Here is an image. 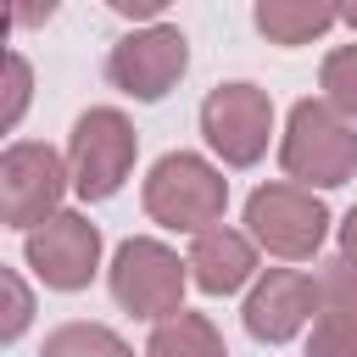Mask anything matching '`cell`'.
Instances as JSON below:
<instances>
[{
  "label": "cell",
  "instance_id": "6da1fadb",
  "mask_svg": "<svg viewBox=\"0 0 357 357\" xmlns=\"http://www.w3.org/2000/svg\"><path fill=\"white\" fill-rule=\"evenodd\" d=\"M229 206V184L212 162L190 156V151H167L151 178H145V212L162 223V229H184V234H206L218 229Z\"/></svg>",
  "mask_w": 357,
  "mask_h": 357
},
{
  "label": "cell",
  "instance_id": "7a4b0ae2",
  "mask_svg": "<svg viewBox=\"0 0 357 357\" xmlns=\"http://www.w3.org/2000/svg\"><path fill=\"white\" fill-rule=\"evenodd\" d=\"M279 162H284L290 178H301V190H312V184L335 190V184H346L357 173V134L329 100H301L290 112Z\"/></svg>",
  "mask_w": 357,
  "mask_h": 357
},
{
  "label": "cell",
  "instance_id": "3957f363",
  "mask_svg": "<svg viewBox=\"0 0 357 357\" xmlns=\"http://www.w3.org/2000/svg\"><path fill=\"white\" fill-rule=\"evenodd\" d=\"M134 151H139V134L123 112L112 106H95L73 123V139H67V173H73V190L84 201H106L123 190L128 167H134Z\"/></svg>",
  "mask_w": 357,
  "mask_h": 357
},
{
  "label": "cell",
  "instance_id": "277c9868",
  "mask_svg": "<svg viewBox=\"0 0 357 357\" xmlns=\"http://www.w3.org/2000/svg\"><path fill=\"white\" fill-rule=\"evenodd\" d=\"M184 268L190 262H178L162 240H123L117 257H112V296L134 318L167 324V318L184 312L178 307L184 301Z\"/></svg>",
  "mask_w": 357,
  "mask_h": 357
},
{
  "label": "cell",
  "instance_id": "5b68a950",
  "mask_svg": "<svg viewBox=\"0 0 357 357\" xmlns=\"http://www.w3.org/2000/svg\"><path fill=\"white\" fill-rule=\"evenodd\" d=\"M324 223H329L324 201L301 184H262L245 201V229L273 257H312L324 245Z\"/></svg>",
  "mask_w": 357,
  "mask_h": 357
},
{
  "label": "cell",
  "instance_id": "8992f818",
  "mask_svg": "<svg viewBox=\"0 0 357 357\" xmlns=\"http://www.w3.org/2000/svg\"><path fill=\"white\" fill-rule=\"evenodd\" d=\"M67 167L50 145H33V139H17L6 156H0V218L11 229H28L33 223H50L56 218V201L67 190Z\"/></svg>",
  "mask_w": 357,
  "mask_h": 357
},
{
  "label": "cell",
  "instance_id": "52a82bcc",
  "mask_svg": "<svg viewBox=\"0 0 357 357\" xmlns=\"http://www.w3.org/2000/svg\"><path fill=\"white\" fill-rule=\"evenodd\" d=\"M201 134L229 167H251L268 151L273 134V106L257 84H218L201 100Z\"/></svg>",
  "mask_w": 357,
  "mask_h": 357
},
{
  "label": "cell",
  "instance_id": "ba28073f",
  "mask_svg": "<svg viewBox=\"0 0 357 357\" xmlns=\"http://www.w3.org/2000/svg\"><path fill=\"white\" fill-rule=\"evenodd\" d=\"M184 67H190V45H184V33L167 28V22L117 39L112 56H106V78H112L123 95H134V100H162V95L184 78Z\"/></svg>",
  "mask_w": 357,
  "mask_h": 357
},
{
  "label": "cell",
  "instance_id": "9c48e42d",
  "mask_svg": "<svg viewBox=\"0 0 357 357\" xmlns=\"http://www.w3.org/2000/svg\"><path fill=\"white\" fill-rule=\"evenodd\" d=\"M95 262H100V229L78 212H56L28 234V268L50 290H84Z\"/></svg>",
  "mask_w": 357,
  "mask_h": 357
},
{
  "label": "cell",
  "instance_id": "30bf717a",
  "mask_svg": "<svg viewBox=\"0 0 357 357\" xmlns=\"http://www.w3.org/2000/svg\"><path fill=\"white\" fill-rule=\"evenodd\" d=\"M312 312H318V279H307L296 268H268V279L245 301V329H251V340L279 346V340L301 335V324Z\"/></svg>",
  "mask_w": 357,
  "mask_h": 357
},
{
  "label": "cell",
  "instance_id": "8fae6325",
  "mask_svg": "<svg viewBox=\"0 0 357 357\" xmlns=\"http://www.w3.org/2000/svg\"><path fill=\"white\" fill-rule=\"evenodd\" d=\"M251 268H257V251H251V240L240 234V229H206V234H195V245H190V279L206 290V296H229V290H240L245 279H251Z\"/></svg>",
  "mask_w": 357,
  "mask_h": 357
},
{
  "label": "cell",
  "instance_id": "7c38bea8",
  "mask_svg": "<svg viewBox=\"0 0 357 357\" xmlns=\"http://www.w3.org/2000/svg\"><path fill=\"white\" fill-rule=\"evenodd\" d=\"M329 22H340V11H329V6H290V0H262L257 6V28L273 45H307Z\"/></svg>",
  "mask_w": 357,
  "mask_h": 357
},
{
  "label": "cell",
  "instance_id": "4fadbf2b",
  "mask_svg": "<svg viewBox=\"0 0 357 357\" xmlns=\"http://www.w3.org/2000/svg\"><path fill=\"white\" fill-rule=\"evenodd\" d=\"M145 357H229V351H223L218 329H212L201 312H178V318L156 324V335H151Z\"/></svg>",
  "mask_w": 357,
  "mask_h": 357
},
{
  "label": "cell",
  "instance_id": "5bb4252c",
  "mask_svg": "<svg viewBox=\"0 0 357 357\" xmlns=\"http://www.w3.org/2000/svg\"><path fill=\"white\" fill-rule=\"evenodd\" d=\"M318 318H335V324L357 329V262L351 257L324 262V273H318Z\"/></svg>",
  "mask_w": 357,
  "mask_h": 357
},
{
  "label": "cell",
  "instance_id": "9a60e30c",
  "mask_svg": "<svg viewBox=\"0 0 357 357\" xmlns=\"http://www.w3.org/2000/svg\"><path fill=\"white\" fill-rule=\"evenodd\" d=\"M39 357H134L112 329H100V324H61L50 340H45V351Z\"/></svg>",
  "mask_w": 357,
  "mask_h": 357
},
{
  "label": "cell",
  "instance_id": "2e32d148",
  "mask_svg": "<svg viewBox=\"0 0 357 357\" xmlns=\"http://www.w3.org/2000/svg\"><path fill=\"white\" fill-rule=\"evenodd\" d=\"M324 100L346 123H357V45H340L324 56Z\"/></svg>",
  "mask_w": 357,
  "mask_h": 357
},
{
  "label": "cell",
  "instance_id": "e0dca14e",
  "mask_svg": "<svg viewBox=\"0 0 357 357\" xmlns=\"http://www.w3.org/2000/svg\"><path fill=\"white\" fill-rule=\"evenodd\" d=\"M307 357H357V329L335 324V318H318L312 340H307Z\"/></svg>",
  "mask_w": 357,
  "mask_h": 357
},
{
  "label": "cell",
  "instance_id": "ac0fdd59",
  "mask_svg": "<svg viewBox=\"0 0 357 357\" xmlns=\"http://www.w3.org/2000/svg\"><path fill=\"white\" fill-rule=\"evenodd\" d=\"M6 78H11V89H6V128L22 117V106H28V61L22 56H11L6 61Z\"/></svg>",
  "mask_w": 357,
  "mask_h": 357
},
{
  "label": "cell",
  "instance_id": "d6986e66",
  "mask_svg": "<svg viewBox=\"0 0 357 357\" xmlns=\"http://www.w3.org/2000/svg\"><path fill=\"white\" fill-rule=\"evenodd\" d=\"M6 296H11V312H6V340H17L22 335V324H28V290H22V279L17 273H6Z\"/></svg>",
  "mask_w": 357,
  "mask_h": 357
},
{
  "label": "cell",
  "instance_id": "ffe728a7",
  "mask_svg": "<svg viewBox=\"0 0 357 357\" xmlns=\"http://www.w3.org/2000/svg\"><path fill=\"white\" fill-rule=\"evenodd\" d=\"M117 17H145L151 28H156V17H162V0H106Z\"/></svg>",
  "mask_w": 357,
  "mask_h": 357
},
{
  "label": "cell",
  "instance_id": "44dd1931",
  "mask_svg": "<svg viewBox=\"0 0 357 357\" xmlns=\"http://www.w3.org/2000/svg\"><path fill=\"white\" fill-rule=\"evenodd\" d=\"M340 257H351L357 262V206L346 212V223H340Z\"/></svg>",
  "mask_w": 357,
  "mask_h": 357
},
{
  "label": "cell",
  "instance_id": "7402d4cb",
  "mask_svg": "<svg viewBox=\"0 0 357 357\" xmlns=\"http://www.w3.org/2000/svg\"><path fill=\"white\" fill-rule=\"evenodd\" d=\"M340 22H351V28H357V6H346V11H340Z\"/></svg>",
  "mask_w": 357,
  "mask_h": 357
}]
</instances>
